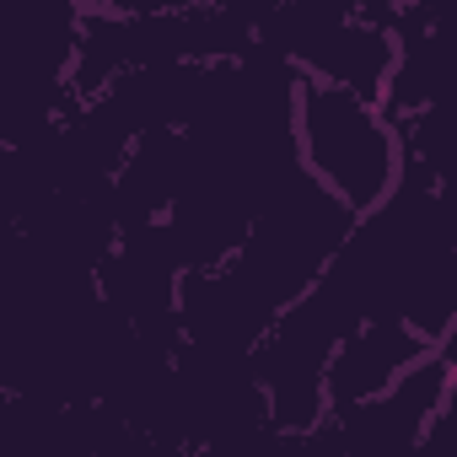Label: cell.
Wrapping results in <instances>:
<instances>
[{"label":"cell","mask_w":457,"mask_h":457,"mask_svg":"<svg viewBox=\"0 0 457 457\" xmlns=\"http://www.w3.org/2000/svg\"><path fill=\"white\" fill-rule=\"evenodd\" d=\"M328 275L361 307V318H387L414 328L425 345H457V237L452 199L441 183L403 172L398 188L350 226Z\"/></svg>","instance_id":"1"},{"label":"cell","mask_w":457,"mask_h":457,"mask_svg":"<svg viewBox=\"0 0 457 457\" xmlns=\"http://www.w3.org/2000/svg\"><path fill=\"white\" fill-rule=\"evenodd\" d=\"M253 49V12L226 0H76L71 92L162 65H226Z\"/></svg>","instance_id":"2"},{"label":"cell","mask_w":457,"mask_h":457,"mask_svg":"<svg viewBox=\"0 0 457 457\" xmlns=\"http://www.w3.org/2000/svg\"><path fill=\"white\" fill-rule=\"evenodd\" d=\"M350 226H355V215L296 172L253 215V226L243 232L237 253L226 259L215 275L232 286V296L270 328L286 307H296L328 275L334 253L350 237Z\"/></svg>","instance_id":"3"},{"label":"cell","mask_w":457,"mask_h":457,"mask_svg":"<svg viewBox=\"0 0 457 457\" xmlns=\"http://www.w3.org/2000/svg\"><path fill=\"white\" fill-rule=\"evenodd\" d=\"M291 156L307 183H318L355 220L371 215L403 178V140L382 103L296 81L291 103Z\"/></svg>","instance_id":"4"},{"label":"cell","mask_w":457,"mask_h":457,"mask_svg":"<svg viewBox=\"0 0 457 457\" xmlns=\"http://www.w3.org/2000/svg\"><path fill=\"white\" fill-rule=\"evenodd\" d=\"M253 44L296 81L339 87L371 103L393 65L387 6L371 0H275L253 12Z\"/></svg>","instance_id":"5"},{"label":"cell","mask_w":457,"mask_h":457,"mask_svg":"<svg viewBox=\"0 0 457 457\" xmlns=\"http://www.w3.org/2000/svg\"><path fill=\"white\" fill-rule=\"evenodd\" d=\"M76 0H0V145H28L76 103Z\"/></svg>","instance_id":"6"},{"label":"cell","mask_w":457,"mask_h":457,"mask_svg":"<svg viewBox=\"0 0 457 457\" xmlns=\"http://www.w3.org/2000/svg\"><path fill=\"white\" fill-rule=\"evenodd\" d=\"M436 355V345H425L414 328L403 323H387V318H371L361 328L345 334V345L334 350L328 361V377H323V398H328V420L334 414H350L382 393H393L414 366H425Z\"/></svg>","instance_id":"7"},{"label":"cell","mask_w":457,"mask_h":457,"mask_svg":"<svg viewBox=\"0 0 457 457\" xmlns=\"http://www.w3.org/2000/svg\"><path fill=\"white\" fill-rule=\"evenodd\" d=\"M387 33H393V65H387L377 103L393 124H409V119L441 108V22H436V6L393 0Z\"/></svg>","instance_id":"8"}]
</instances>
